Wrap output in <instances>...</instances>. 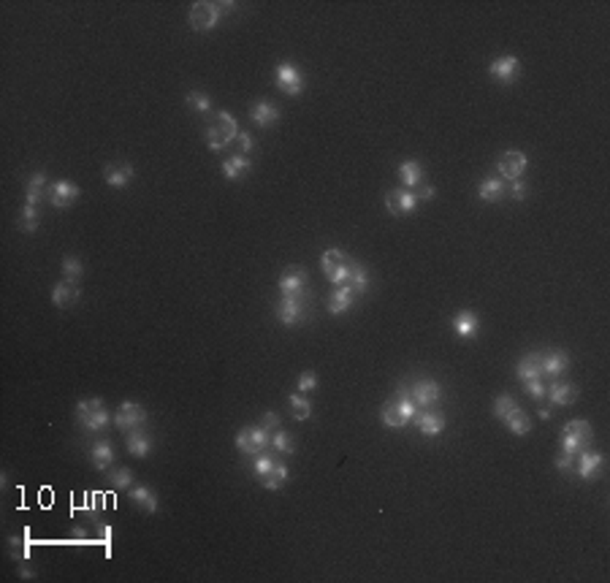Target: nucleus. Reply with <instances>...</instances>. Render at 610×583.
<instances>
[{
    "instance_id": "obj_5",
    "label": "nucleus",
    "mask_w": 610,
    "mask_h": 583,
    "mask_svg": "<svg viewBox=\"0 0 610 583\" xmlns=\"http://www.w3.org/2000/svg\"><path fill=\"white\" fill-rule=\"evenodd\" d=\"M274 315H277V321L282 325H298L307 318V301H304V296H288V293H282L280 301H277Z\"/></svg>"
},
{
    "instance_id": "obj_41",
    "label": "nucleus",
    "mask_w": 610,
    "mask_h": 583,
    "mask_svg": "<svg viewBox=\"0 0 610 583\" xmlns=\"http://www.w3.org/2000/svg\"><path fill=\"white\" fill-rule=\"evenodd\" d=\"M255 461H253V472H255L258 478H263V475H269L271 472V467L277 464V456L269 454V451H260L258 456H253Z\"/></svg>"
},
{
    "instance_id": "obj_34",
    "label": "nucleus",
    "mask_w": 610,
    "mask_h": 583,
    "mask_svg": "<svg viewBox=\"0 0 610 583\" xmlns=\"http://www.w3.org/2000/svg\"><path fill=\"white\" fill-rule=\"evenodd\" d=\"M288 481H290V472H288V467H285L282 461H277V464L271 467V472L260 478L263 488H269V491H280V488L285 486Z\"/></svg>"
},
{
    "instance_id": "obj_33",
    "label": "nucleus",
    "mask_w": 610,
    "mask_h": 583,
    "mask_svg": "<svg viewBox=\"0 0 610 583\" xmlns=\"http://www.w3.org/2000/svg\"><path fill=\"white\" fill-rule=\"evenodd\" d=\"M350 266V291L355 293V296H361V293H366V288H369V271H366V266L361 263V260H350L348 263Z\"/></svg>"
},
{
    "instance_id": "obj_40",
    "label": "nucleus",
    "mask_w": 610,
    "mask_h": 583,
    "mask_svg": "<svg viewBox=\"0 0 610 583\" xmlns=\"http://www.w3.org/2000/svg\"><path fill=\"white\" fill-rule=\"evenodd\" d=\"M35 228H38V206L25 204V206H22V212H19V231H25V233H35Z\"/></svg>"
},
{
    "instance_id": "obj_20",
    "label": "nucleus",
    "mask_w": 610,
    "mask_h": 583,
    "mask_svg": "<svg viewBox=\"0 0 610 583\" xmlns=\"http://www.w3.org/2000/svg\"><path fill=\"white\" fill-rule=\"evenodd\" d=\"M125 448H128L130 456L136 458H147L152 454V437L138 426V429H130L128 437H125Z\"/></svg>"
},
{
    "instance_id": "obj_53",
    "label": "nucleus",
    "mask_w": 610,
    "mask_h": 583,
    "mask_svg": "<svg viewBox=\"0 0 610 583\" xmlns=\"http://www.w3.org/2000/svg\"><path fill=\"white\" fill-rule=\"evenodd\" d=\"M540 418H543V421H550V418H553V407H540Z\"/></svg>"
},
{
    "instance_id": "obj_36",
    "label": "nucleus",
    "mask_w": 610,
    "mask_h": 583,
    "mask_svg": "<svg viewBox=\"0 0 610 583\" xmlns=\"http://www.w3.org/2000/svg\"><path fill=\"white\" fill-rule=\"evenodd\" d=\"M250 165L253 163L247 161L244 155H233V158H228V161L223 163V174H225V179H239V177H244L247 171H250Z\"/></svg>"
},
{
    "instance_id": "obj_52",
    "label": "nucleus",
    "mask_w": 610,
    "mask_h": 583,
    "mask_svg": "<svg viewBox=\"0 0 610 583\" xmlns=\"http://www.w3.org/2000/svg\"><path fill=\"white\" fill-rule=\"evenodd\" d=\"M413 193H415L418 204H420V201H431V198H434V188H429V185H418Z\"/></svg>"
},
{
    "instance_id": "obj_51",
    "label": "nucleus",
    "mask_w": 610,
    "mask_h": 583,
    "mask_svg": "<svg viewBox=\"0 0 610 583\" xmlns=\"http://www.w3.org/2000/svg\"><path fill=\"white\" fill-rule=\"evenodd\" d=\"M263 426H266L269 431H277V429H280V415H277L274 410H269V413L263 415Z\"/></svg>"
},
{
    "instance_id": "obj_15",
    "label": "nucleus",
    "mask_w": 610,
    "mask_h": 583,
    "mask_svg": "<svg viewBox=\"0 0 610 583\" xmlns=\"http://www.w3.org/2000/svg\"><path fill=\"white\" fill-rule=\"evenodd\" d=\"M277 285H280V291L288 293V296H304L307 285H310V277H307V271L301 266H290V269H285L280 274Z\"/></svg>"
},
{
    "instance_id": "obj_43",
    "label": "nucleus",
    "mask_w": 610,
    "mask_h": 583,
    "mask_svg": "<svg viewBox=\"0 0 610 583\" xmlns=\"http://www.w3.org/2000/svg\"><path fill=\"white\" fill-rule=\"evenodd\" d=\"M513 407H515L513 396H510V393H502V396H496V399H494V410H491V413H494V418H499V421H502V418H505V415H508Z\"/></svg>"
},
{
    "instance_id": "obj_39",
    "label": "nucleus",
    "mask_w": 610,
    "mask_h": 583,
    "mask_svg": "<svg viewBox=\"0 0 610 583\" xmlns=\"http://www.w3.org/2000/svg\"><path fill=\"white\" fill-rule=\"evenodd\" d=\"M106 481L111 483V488H133V472H130L128 467H117V469H111L109 475H106Z\"/></svg>"
},
{
    "instance_id": "obj_22",
    "label": "nucleus",
    "mask_w": 610,
    "mask_h": 583,
    "mask_svg": "<svg viewBox=\"0 0 610 583\" xmlns=\"http://www.w3.org/2000/svg\"><path fill=\"white\" fill-rule=\"evenodd\" d=\"M481 328V318L472 312V310H461L453 315V331L461 337V339H472Z\"/></svg>"
},
{
    "instance_id": "obj_38",
    "label": "nucleus",
    "mask_w": 610,
    "mask_h": 583,
    "mask_svg": "<svg viewBox=\"0 0 610 583\" xmlns=\"http://www.w3.org/2000/svg\"><path fill=\"white\" fill-rule=\"evenodd\" d=\"M271 445H274V451H277V454H285V456H293V454H296V445H293V434L282 431V429H277V431L271 434Z\"/></svg>"
},
{
    "instance_id": "obj_42",
    "label": "nucleus",
    "mask_w": 610,
    "mask_h": 583,
    "mask_svg": "<svg viewBox=\"0 0 610 583\" xmlns=\"http://www.w3.org/2000/svg\"><path fill=\"white\" fill-rule=\"evenodd\" d=\"M188 106H190L193 111H198V114H206V111L212 109V98L206 96V93L193 90V93H188Z\"/></svg>"
},
{
    "instance_id": "obj_26",
    "label": "nucleus",
    "mask_w": 610,
    "mask_h": 583,
    "mask_svg": "<svg viewBox=\"0 0 610 583\" xmlns=\"http://www.w3.org/2000/svg\"><path fill=\"white\" fill-rule=\"evenodd\" d=\"M515 375H518L521 383H526V380H540V377H543V369H540V353H526V356L518 361Z\"/></svg>"
},
{
    "instance_id": "obj_30",
    "label": "nucleus",
    "mask_w": 610,
    "mask_h": 583,
    "mask_svg": "<svg viewBox=\"0 0 610 583\" xmlns=\"http://www.w3.org/2000/svg\"><path fill=\"white\" fill-rule=\"evenodd\" d=\"M502 423H505V426H508V429L513 431L515 437H523V434H529V431H532L529 415H526V413H523V410H521L518 404H515L513 410H510V413H508V415L502 418Z\"/></svg>"
},
{
    "instance_id": "obj_48",
    "label": "nucleus",
    "mask_w": 610,
    "mask_h": 583,
    "mask_svg": "<svg viewBox=\"0 0 610 583\" xmlns=\"http://www.w3.org/2000/svg\"><path fill=\"white\" fill-rule=\"evenodd\" d=\"M318 388V375L315 372H301L298 375V393H307V391Z\"/></svg>"
},
{
    "instance_id": "obj_14",
    "label": "nucleus",
    "mask_w": 610,
    "mask_h": 583,
    "mask_svg": "<svg viewBox=\"0 0 610 583\" xmlns=\"http://www.w3.org/2000/svg\"><path fill=\"white\" fill-rule=\"evenodd\" d=\"M410 393H413V402L418 407L426 410V407H434L442 399V386L437 380H418V383H413Z\"/></svg>"
},
{
    "instance_id": "obj_16",
    "label": "nucleus",
    "mask_w": 610,
    "mask_h": 583,
    "mask_svg": "<svg viewBox=\"0 0 610 583\" xmlns=\"http://www.w3.org/2000/svg\"><path fill=\"white\" fill-rule=\"evenodd\" d=\"M103 179H106V185H111L114 190H123V188L130 185V179H136V168H133L130 163H106Z\"/></svg>"
},
{
    "instance_id": "obj_18",
    "label": "nucleus",
    "mask_w": 610,
    "mask_h": 583,
    "mask_svg": "<svg viewBox=\"0 0 610 583\" xmlns=\"http://www.w3.org/2000/svg\"><path fill=\"white\" fill-rule=\"evenodd\" d=\"M415 426L420 434H426V437H437V434H442L445 431V415L442 413H434V410H415Z\"/></svg>"
},
{
    "instance_id": "obj_4",
    "label": "nucleus",
    "mask_w": 610,
    "mask_h": 583,
    "mask_svg": "<svg viewBox=\"0 0 610 583\" xmlns=\"http://www.w3.org/2000/svg\"><path fill=\"white\" fill-rule=\"evenodd\" d=\"M591 440H594V429H591L589 421L575 418V421H567L564 429H562V451H564V454L578 456Z\"/></svg>"
},
{
    "instance_id": "obj_6",
    "label": "nucleus",
    "mask_w": 610,
    "mask_h": 583,
    "mask_svg": "<svg viewBox=\"0 0 610 583\" xmlns=\"http://www.w3.org/2000/svg\"><path fill=\"white\" fill-rule=\"evenodd\" d=\"M266 445H271V434L266 426H250L236 434V448L247 456H258L260 451H266Z\"/></svg>"
},
{
    "instance_id": "obj_10",
    "label": "nucleus",
    "mask_w": 610,
    "mask_h": 583,
    "mask_svg": "<svg viewBox=\"0 0 610 583\" xmlns=\"http://www.w3.org/2000/svg\"><path fill=\"white\" fill-rule=\"evenodd\" d=\"M82 195V190H79V185L76 182H68V179H57V182H52L49 185V193H46V198H49V204L55 206V209H68L76 198Z\"/></svg>"
},
{
    "instance_id": "obj_12",
    "label": "nucleus",
    "mask_w": 610,
    "mask_h": 583,
    "mask_svg": "<svg viewBox=\"0 0 610 583\" xmlns=\"http://www.w3.org/2000/svg\"><path fill=\"white\" fill-rule=\"evenodd\" d=\"M602 467H605V456L600 451H580V458L575 461V475L580 481H594L602 475Z\"/></svg>"
},
{
    "instance_id": "obj_17",
    "label": "nucleus",
    "mask_w": 610,
    "mask_h": 583,
    "mask_svg": "<svg viewBox=\"0 0 610 583\" xmlns=\"http://www.w3.org/2000/svg\"><path fill=\"white\" fill-rule=\"evenodd\" d=\"M540 369H543L546 377H562L570 369V356L559 348L546 350V353H540Z\"/></svg>"
},
{
    "instance_id": "obj_9",
    "label": "nucleus",
    "mask_w": 610,
    "mask_h": 583,
    "mask_svg": "<svg viewBox=\"0 0 610 583\" xmlns=\"http://www.w3.org/2000/svg\"><path fill=\"white\" fill-rule=\"evenodd\" d=\"M488 73L499 84H513L515 79L521 76V60L515 55H502V57H496L494 63L488 65Z\"/></svg>"
},
{
    "instance_id": "obj_11",
    "label": "nucleus",
    "mask_w": 610,
    "mask_h": 583,
    "mask_svg": "<svg viewBox=\"0 0 610 583\" xmlns=\"http://www.w3.org/2000/svg\"><path fill=\"white\" fill-rule=\"evenodd\" d=\"M526 155L523 152H518V150H508V152H502L499 155V179H521L523 177V171H526Z\"/></svg>"
},
{
    "instance_id": "obj_29",
    "label": "nucleus",
    "mask_w": 610,
    "mask_h": 583,
    "mask_svg": "<svg viewBox=\"0 0 610 583\" xmlns=\"http://www.w3.org/2000/svg\"><path fill=\"white\" fill-rule=\"evenodd\" d=\"M353 304H355V293L350 291V285H342V288H337V291L331 293V298H328V312H331V315H342V312H348Z\"/></svg>"
},
{
    "instance_id": "obj_23",
    "label": "nucleus",
    "mask_w": 610,
    "mask_h": 583,
    "mask_svg": "<svg viewBox=\"0 0 610 583\" xmlns=\"http://www.w3.org/2000/svg\"><path fill=\"white\" fill-rule=\"evenodd\" d=\"M250 120L255 123L258 128H271L280 120V109L274 103H269V100H258L250 109Z\"/></svg>"
},
{
    "instance_id": "obj_50",
    "label": "nucleus",
    "mask_w": 610,
    "mask_h": 583,
    "mask_svg": "<svg viewBox=\"0 0 610 583\" xmlns=\"http://www.w3.org/2000/svg\"><path fill=\"white\" fill-rule=\"evenodd\" d=\"M236 144H239L242 155H244V152H250V150L255 147V141H253V136H250L247 130H239V136H236Z\"/></svg>"
},
{
    "instance_id": "obj_2",
    "label": "nucleus",
    "mask_w": 610,
    "mask_h": 583,
    "mask_svg": "<svg viewBox=\"0 0 610 583\" xmlns=\"http://www.w3.org/2000/svg\"><path fill=\"white\" fill-rule=\"evenodd\" d=\"M236 136H239V125H236L233 114L231 111H217L215 123L206 128V144H209L212 152H220L231 141H236Z\"/></svg>"
},
{
    "instance_id": "obj_24",
    "label": "nucleus",
    "mask_w": 610,
    "mask_h": 583,
    "mask_svg": "<svg viewBox=\"0 0 610 583\" xmlns=\"http://www.w3.org/2000/svg\"><path fill=\"white\" fill-rule=\"evenodd\" d=\"M49 182H46V174L44 171H35L30 179H28V185H25V204H30V206H38L46 193H49V188H46Z\"/></svg>"
},
{
    "instance_id": "obj_19",
    "label": "nucleus",
    "mask_w": 610,
    "mask_h": 583,
    "mask_svg": "<svg viewBox=\"0 0 610 583\" xmlns=\"http://www.w3.org/2000/svg\"><path fill=\"white\" fill-rule=\"evenodd\" d=\"M79 280H68L63 277L55 288H52V304L55 307H60V310H68V307H73L76 301H79Z\"/></svg>"
},
{
    "instance_id": "obj_31",
    "label": "nucleus",
    "mask_w": 610,
    "mask_h": 583,
    "mask_svg": "<svg viewBox=\"0 0 610 583\" xmlns=\"http://www.w3.org/2000/svg\"><path fill=\"white\" fill-rule=\"evenodd\" d=\"M502 195H505V185L499 177H488L478 185V198L485 204H496V201H502Z\"/></svg>"
},
{
    "instance_id": "obj_35",
    "label": "nucleus",
    "mask_w": 610,
    "mask_h": 583,
    "mask_svg": "<svg viewBox=\"0 0 610 583\" xmlns=\"http://www.w3.org/2000/svg\"><path fill=\"white\" fill-rule=\"evenodd\" d=\"M288 407H290V415H293L296 421H310V418H312V402L304 399V393L288 396Z\"/></svg>"
},
{
    "instance_id": "obj_28",
    "label": "nucleus",
    "mask_w": 610,
    "mask_h": 583,
    "mask_svg": "<svg viewBox=\"0 0 610 583\" xmlns=\"http://www.w3.org/2000/svg\"><path fill=\"white\" fill-rule=\"evenodd\" d=\"M399 179L404 190H415L418 185H423V165L418 161H404L399 165Z\"/></svg>"
},
{
    "instance_id": "obj_13",
    "label": "nucleus",
    "mask_w": 610,
    "mask_h": 583,
    "mask_svg": "<svg viewBox=\"0 0 610 583\" xmlns=\"http://www.w3.org/2000/svg\"><path fill=\"white\" fill-rule=\"evenodd\" d=\"M386 209H388V215H393V217H402V215L415 212L418 209L415 193H413V190H404V188L391 190V193H386Z\"/></svg>"
},
{
    "instance_id": "obj_44",
    "label": "nucleus",
    "mask_w": 610,
    "mask_h": 583,
    "mask_svg": "<svg viewBox=\"0 0 610 583\" xmlns=\"http://www.w3.org/2000/svg\"><path fill=\"white\" fill-rule=\"evenodd\" d=\"M63 271L68 280H79L82 274H84V266H82V260L73 258V255H65L63 258Z\"/></svg>"
},
{
    "instance_id": "obj_46",
    "label": "nucleus",
    "mask_w": 610,
    "mask_h": 583,
    "mask_svg": "<svg viewBox=\"0 0 610 583\" xmlns=\"http://www.w3.org/2000/svg\"><path fill=\"white\" fill-rule=\"evenodd\" d=\"M556 469H559L562 475H573V472H575V456L562 451V454L556 456Z\"/></svg>"
},
{
    "instance_id": "obj_21",
    "label": "nucleus",
    "mask_w": 610,
    "mask_h": 583,
    "mask_svg": "<svg viewBox=\"0 0 610 583\" xmlns=\"http://www.w3.org/2000/svg\"><path fill=\"white\" fill-rule=\"evenodd\" d=\"M548 393V402L553 404V407H570V404H575V399H578V388L573 386V383H550L546 388Z\"/></svg>"
},
{
    "instance_id": "obj_37",
    "label": "nucleus",
    "mask_w": 610,
    "mask_h": 583,
    "mask_svg": "<svg viewBox=\"0 0 610 583\" xmlns=\"http://www.w3.org/2000/svg\"><path fill=\"white\" fill-rule=\"evenodd\" d=\"M380 421H383L386 429H404V421H402V415H399L393 399H388L386 404L380 407Z\"/></svg>"
},
{
    "instance_id": "obj_3",
    "label": "nucleus",
    "mask_w": 610,
    "mask_h": 583,
    "mask_svg": "<svg viewBox=\"0 0 610 583\" xmlns=\"http://www.w3.org/2000/svg\"><path fill=\"white\" fill-rule=\"evenodd\" d=\"M225 8H233V3H209V0H201V3H193L190 6V28L198 33L212 30L220 17L225 14Z\"/></svg>"
},
{
    "instance_id": "obj_8",
    "label": "nucleus",
    "mask_w": 610,
    "mask_h": 583,
    "mask_svg": "<svg viewBox=\"0 0 610 583\" xmlns=\"http://www.w3.org/2000/svg\"><path fill=\"white\" fill-rule=\"evenodd\" d=\"M144 421H147V410H144L138 402H123V404L114 410V421L111 423H114L120 431L128 434L130 429H138Z\"/></svg>"
},
{
    "instance_id": "obj_32",
    "label": "nucleus",
    "mask_w": 610,
    "mask_h": 583,
    "mask_svg": "<svg viewBox=\"0 0 610 583\" xmlns=\"http://www.w3.org/2000/svg\"><path fill=\"white\" fill-rule=\"evenodd\" d=\"M130 499H133L136 505H141L147 513H158V510H161V502H158V496L152 494L150 486H133L130 488Z\"/></svg>"
},
{
    "instance_id": "obj_7",
    "label": "nucleus",
    "mask_w": 610,
    "mask_h": 583,
    "mask_svg": "<svg viewBox=\"0 0 610 583\" xmlns=\"http://www.w3.org/2000/svg\"><path fill=\"white\" fill-rule=\"evenodd\" d=\"M274 79H277L280 93H285V96L296 98V96H301V93H304V76H301V71H298L293 63H280V65H277Z\"/></svg>"
},
{
    "instance_id": "obj_1",
    "label": "nucleus",
    "mask_w": 610,
    "mask_h": 583,
    "mask_svg": "<svg viewBox=\"0 0 610 583\" xmlns=\"http://www.w3.org/2000/svg\"><path fill=\"white\" fill-rule=\"evenodd\" d=\"M111 421H114V415L106 410V404H103L100 396L82 399V402L76 404V423H79L84 431H103Z\"/></svg>"
},
{
    "instance_id": "obj_49",
    "label": "nucleus",
    "mask_w": 610,
    "mask_h": 583,
    "mask_svg": "<svg viewBox=\"0 0 610 583\" xmlns=\"http://www.w3.org/2000/svg\"><path fill=\"white\" fill-rule=\"evenodd\" d=\"M510 198L513 201H526V195H529V188H526V182H521V179H515V182H510Z\"/></svg>"
},
{
    "instance_id": "obj_25",
    "label": "nucleus",
    "mask_w": 610,
    "mask_h": 583,
    "mask_svg": "<svg viewBox=\"0 0 610 583\" xmlns=\"http://www.w3.org/2000/svg\"><path fill=\"white\" fill-rule=\"evenodd\" d=\"M345 266H348V258H345V253H342L339 247H328V250H323L321 269H323V274H325V280H331L334 274H339Z\"/></svg>"
},
{
    "instance_id": "obj_27",
    "label": "nucleus",
    "mask_w": 610,
    "mask_h": 583,
    "mask_svg": "<svg viewBox=\"0 0 610 583\" xmlns=\"http://www.w3.org/2000/svg\"><path fill=\"white\" fill-rule=\"evenodd\" d=\"M114 458H117V454H114V448H111L109 440H100V442H96V445L90 448V461H93V467L100 469V472H106V469L114 464Z\"/></svg>"
},
{
    "instance_id": "obj_45",
    "label": "nucleus",
    "mask_w": 610,
    "mask_h": 583,
    "mask_svg": "<svg viewBox=\"0 0 610 583\" xmlns=\"http://www.w3.org/2000/svg\"><path fill=\"white\" fill-rule=\"evenodd\" d=\"M8 546H11V556H14V559H28V553H30L28 537H11Z\"/></svg>"
},
{
    "instance_id": "obj_47",
    "label": "nucleus",
    "mask_w": 610,
    "mask_h": 583,
    "mask_svg": "<svg viewBox=\"0 0 610 583\" xmlns=\"http://www.w3.org/2000/svg\"><path fill=\"white\" fill-rule=\"evenodd\" d=\"M523 388L529 391V396H532L535 402H546V383H543V377H540V380H526Z\"/></svg>"
}]
</instances>
